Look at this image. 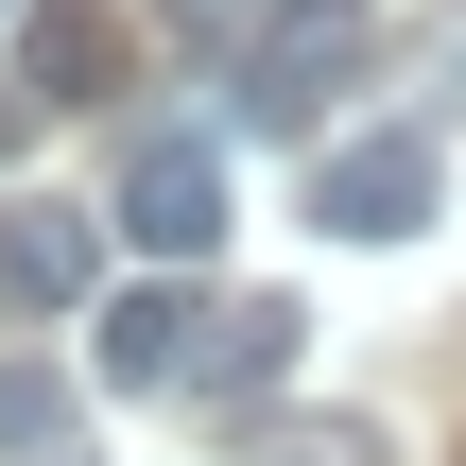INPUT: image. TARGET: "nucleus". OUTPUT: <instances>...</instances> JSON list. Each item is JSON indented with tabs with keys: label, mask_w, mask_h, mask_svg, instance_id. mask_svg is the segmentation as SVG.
Segmentation results:
<instances>
[{
	"label": "nucleus",
	"mask_w": 466,
	"mask_h": 466,
	"mask_svg": "<svg viewBox=\"0 0 466 466\" xmlns=\"http://www.w3.org/2000/svg\"><path fill=\"white\" fill-rule=\"evenodd\" d=\"M294 346H311V311H294V294H259V311H242V329H225V380H277V363H294Z\"/></svg>",
	"instance_id": "7"
},
{
	"label": "nucleus",
	"mask_w": 466,
	"mask_h": 466,
	"mask_svg": "<svg viewBox=\"0 0 466 466\" xmlns=\"http://www.w3.org/2000/svg\"><path fill=\"white\" fill-rule=\"evenodd\" d=\"M52 450H69V398L35 363H0V466H52Z\"/></svg>",
	"instance_id": "6"
},
{
	"label": "nucleus",
	"mask_w": 466,
	"mask_h": 466,
	"mask_svg": "<svg viewBox=\"0 0 466 466\" xmlns=\"http://www.w3.org/2000/svg\"><path fill=\"white\" fill-rule=\"evenodd\" d=\"M138 259H208L225 242V138H190V121H156V138H121V208H104Z\"/></svg>",
	"instance_id": "1"
},
{
	"label": "nucleus",
	"mask_w": 466,
	"mask_h": 466,
	"mask_svg": "<svg viewBox=\"0 0 466 466\" xmlns=\"http://www.w3.org/2000/svg\"><path fill=\"white\" fill-rule=\"evenodd\" d=\"M311 225L329 242H415L432 225V138H398V121L380 138H329L311 156Z\"/></svg>",
	"instance_id": "2"
},
{
	"label": "nucleus",
	"mask_w": 466,
	"mask_h": 466,
	"mask_svg": "<svg viewBox=\"0 0 466 466\" xmlns=\"http://www.w3.org/2000/svg\"><path fill=\"white\" fill-rule=\"evenodd\" d=\"M0 311H104V225L69 190H0Z\"/></svg>",
	"instance_id": "3"
},
{
	"label": "nucleus",
	"mask_w": 466,
	"mask_h": 466,
	"mask_svg": "<svg viewBox=\"0 0 466 466\" xmlns=\"http://www.w3.org/2000/svg\"><path fill=\"white\" fill-rule=\"evenodd\" d=\"M190 346H208V311H190L173 277H138V294L104 277V311H86V363H104L121 398H156V380H190Z\"/></svg>",
	"instance_id": "4"
},
{
	"label": "nucleus",
	"mask_w": 466,
	"mask_h": 466,
	"mask_svg": "<svg viewBox=\"0 0 466 466\" xmlns=\"http://www.w3.org/2000/svg\"><path fill=\"white\" fill-rule=\"evenodd\" d=\"M0 17H35V0H0Z\"/></svg>",
	"instance_id": "8"
},
{
	"label": "nucleus",
	"mask_w": 466,
	"mask_h": 466,
	"mask_svg": "<svg viewBox=\"0 0 466 466\" xmlns=\"http://www.w3.org/2000/svg\"><path fill=\"white\" fill-rule=\"evenodd\" d=\"M104 69H121V17L104 0H35L17 17V104H104Z\"/></svg>",
	"instance_id": "5"
}]
</instances>
